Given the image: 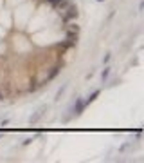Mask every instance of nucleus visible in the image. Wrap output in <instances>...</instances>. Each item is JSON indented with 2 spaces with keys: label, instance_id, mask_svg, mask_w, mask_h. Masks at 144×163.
<instances>
[{
  "label": "nucleus",
  "instance_id": "3",
  "mask_svg": "<svg viewBox=\"0 0 144 163\" xmlns=\"http://www.w3.org/2000/svg\"><path fill=\"white\" fill-rule=\"evenodd\" d=\"M99 2H101V0H99Z\"/></svg>",
  "mask_w": 144,
  "mask_h": 163
},
{
  "label": "nucleus",
  "instance_id": "2",
  "mask_svg": "<svg viewBox=\"0 0 144 163\" xmlns=\"http://www.w3.org/2000/svg\"><path fill=\"white\" fill-rule=\"evenodd\" d=\"M65 89H67V85H63L61 89L58 91V94H56V100H60V96H61V94H63V91H65Z\"/></svg>",
  "mask_w": 144,
  "mask_h": 163
},
{
  "label": "nucleus",
  "instance_id": "1",
  "mask_svg": "<svg viewBox=\"0 0 144 163\" xmlns=\"http://www.w3.org/2000/svg\"><path fill=\"white\" fill-rule=\"evenodd\" d=\"M43 112H45V107L38 109V111H36V114H34V116H31V123H36V122H38L41 116H43Z\"/></svg>",
  "mask_w": 144,
  "mask_h": 163
}]
</instances>
